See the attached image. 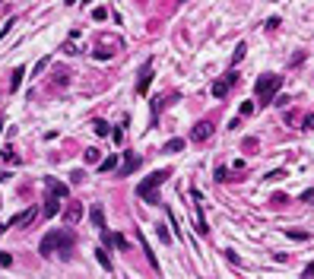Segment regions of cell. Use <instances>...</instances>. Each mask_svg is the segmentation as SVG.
Returning a JSON list of instances; mask_svg holds the SVG:
<instances>
[{
    "mask_svg": "<svg viewBox=\"0 0 314 279\" xmlns=\"http://www.w3.org/2000/svg\"><path fill=\"white\" fill-rule=\"evenodd\" d=\"M45 187H48V197H45V216L51 219V216H57V213H60V200L67 197V184H60L57 178H48V181H45Z\"/></svg>",
    "mask_w": 314,
    "mask_h": 279,
    "instance_id": "1",
    "label": "cell"
},
{
    "mask_svg": "<svg viewBox=\"0 0 314 279\" xmlns=\"http://www.w3.org/2000/svg\"><path fill=\"white\" fill-rule=\"evenodd\" d=\"M168 178H171V171H168V168L153 171L146 181H140V184H137V197H143V200H150V203H156V197H153V194H156V187H162Z\"/></svg>",
    "mask_w": 314,
    "mask_h": 279,
    "instance_id": "2",
    "label": "cell"
},
{
    "mask_svg": "<svg viewBox=\"0 0 314 279\" xmlns=\"http://www.w3.org/2000/svg\"><path fill=\"white\" fill-rule=\"evenodd\" d=\"M279 86H283V76H276V73H267V76H260L257 86H254V92H257V99L270 105L276 99V92H279Z\"/></svg>",
    "mask_w": 314,
    "mask_h": 279,
    "instance_id": "3",
    "label": "cell"
},
{
    "mask_svg": "<svg viewBox=\"0 0 314 279\" xmlns=\"http://www.w3.org/2000/svg\"><path fill=\"white\" fill-rule=\"evenodd\" d=\"M73 244H76V238H73V232H57V244H54V251L60 257H70V251H73Z\"/></svg>",
    "mask_w": 314,
    "mask_h": 279,
    "instance_id": "4",
    "label": "cell"
},
{
    "mask_svg": "<svg viewBox=\"0 0 314 279\" xmlns=\"http://www.w3.org/2000/svg\"><path fill=\"white\" fill-rule=\"evenodd\" d=\"M235 83H238V73H225L222 80H216V83H213V95H216V99H222V95H229V89H232Z\"/></svg>",
    "mask_w": 314,
    "mask_h": 279,
    "instance_id": "5",
    "label": "cell"
},
{
    "mask_svg": "<svg viewBox=\"0 0 314 279\" xmlns=\"http://www.w3.org/2000/svg\"><path fill=\"white\" fill-rule=\"evenodd\" d=\"M209 134H213V124H209V121H200V124L190 130V140H194V143H203Z\"/></svg>",
    "mask_w": 314,
    "mask_h": 279,
    "instance_id": "6",
    "label": "cell"
},
{
    "mask_svg": "<svg viewBox=\"0 0 314 279\" xmlns=\"http://www.w3.org/2000/svg\"><path fill=\"white\" fill-rule=\"evenodd\" d=\"M137 168H140V155L127 152V155H124V165H121V171H118V174H121V178H127V174H134Z\"/></svg>",
    "mask_w": 314,
    "mask_h": 279,
    "instance_id": "7",
    "label": "cell"
},
{
    "mask_svg": "<svg viewBox=\"0 0 314 279\" xmlns=\"http://www.w3.org/2000/svg\"><path fill=\"white\" fill-rule=\"evenodd\" d=\"M150 83H153V64H146V67H143V73H140L137 92H140V95H146V92H150Z\"/></svg>",
    "mask_w": 314,
    "mask_h": 279,
    "instance_id": "8",
    "label": "cell"
},
{
    "mask_svg": "<svg viewBox=\"0 0 314 279\" xmlns=\"http://www.w3.org/2000/svg\"><path fill=\"white\" fill-rule=\"evenodd\" d=\"M35 219V209H25V213H19V216H13L10 222L3 225V229H19V225H25V222H32Z\"/></svg>",
    "mask_w": 314,
    "mask_h": 279,
    "instance_id": "9",
    "label": "cell"
},
{
    "mask_svg": "<svg viewBox=\"0 0 314 279\" xmlns=\"http://www.w3.org/2000/svg\"><path fill=\"white\" fill-rule=\"evenodd\" d=\"M80 216H83V206H80V203H70V206L64 209V222H67V225H76V222H80Z\"/></svg>",
    "mask_w": 314,
    "mask_h": 279,
    "instance_id": "10",
    "label": "cell"
},
{
    "mask_svg": "<svg viewBox=\"0 0 314 279\" xmlns=\"http://www.w3.org/2000/svg\"><path fill=\"white\" fill-rule=\"evenodd\" d=\"M54 244H57V232H48L45 235V238H41V254H45V257H51V254H54Z\"/></svg>",
    "mask_w": 314,
    "mask_h": 279,
    "instance_id": "11",
    "label": "cell"
},
{
    "mask_svg": "<svg viewBox=\"0 0 314 279\" xmlns=\"http://www.w3.org/2000/svg\"><path fill=\"white\" fill-rule=\"evenodd\" d=\"M115 168H118V152H111L108 159L99 162V171H102V174H108V171H115Z\"/></svg>",
    "mask_w": 314,
    "mask_h": 279,
    "instance_id": "12",
    "label": "cell"
},
{
    "mask_svg": "<svg viewBox=\"0 0 314 279\" xmlns=\"http://www.w3.org/2000/svg\"><path fill=\"white\" fill-rule=\"evenodd\" d=\"M89 219H92L95 229H105V213H102V206H92V209H89Z\"/></svg>",
    "mask_w": 314,
    "mask_h": 279,
    "instance_id": "13",
    "label": "cell"
},
{
    "mask_svg": "<svg viewBox=\"0 0 314 279\" xmlns=\"http://www.w3.org/2000/svg\"><path fill=\"white\" fill-rule=\"evenodd\" d=\"M137 241H140V244H143V254H146V260H150V264H153V267H159V260H156V254H153V251H150V244H146V238H143V235H140V232H137Z\"/></svg>",
    "mask_w": 314,
    "mask_h": 279,
    "instance_id": "14",
    "label": "cell"
},
{
    "mask_svg": "<svg viewBox=\"0 0 314 279\" xmlns=\"http://www.w3.org/2000/svg\"><path fill=\"white\" fill-rule=\"evenodd\" d=\"M22 76H25V70H22V67H16V70H13V76H10V92H16V89H19Z\"/></svg>",
    "mask_w": 314,
    "mask_h": 279,
    "instance_id": "15",
    "label": "cell"
},
{
    "mask_svg": "<svg viewBox=\"0 0 314 279\" xmlns=\"http://www.w3.org/2000/svg\"><path fill=\"white\" fill-rule=\"evenodd\" d=\"M178 149H184V140H168L162 146V152H178Z\"/></svg>",
    "mask_w": 314,
    "mask_h": 279,
    "instance_id": "16",
    "label": "cell"
},
{
    "mask_svg": "<svg viewBox=\"0 0 314 279\" xmlns=\"http://www.w3.org/2000/svg\"><path fill=\"white\" fill-rule=\"evenodd\" d=\"M83 159L89 162V165H99V162H102V152H99V149H86V152H83Z\"/></svg>",
    "mask_w": 314,
    "mask_h": 279,
    "instance_id": "17",
    "label": "cell"
},
{
    "mask_svg": "<svg viewBox=\"0 0 314 279\" xmlns=\"http://www.w3.org/2000/svg\"><path fill=\"white\" fill-rule=\"evenodd\" d=\"M95 260H99V264H102L105 270H111V257L105 254V248H99V251H95Z\"/></svg>",
    "mask_w": 314,
    "mask_h": 279,
    "instance_id": "18",
    "label": "cell"
},
{
    "mask_svg": "<svg viewBox=\"0 0 314 279\" xmlns=\"http://www.w3.org/2000/svg\"><path fill=\"white\" fill-rule=\"evenodd\" d=\"M92 130H95L99 137H108V124H105V121H95V124H92Z\"/></svg>",
    "mask_w": 314,
    "mask_h": 279,
    "instance_id": "19",
    "label": "cell"
},
{
    "mask_svg": "<svg viewBox=\"0 0 314 279\" xmlns=\"http://www.w3.org/2000/svg\"><path fill=\"white\" fill-rule=\"evenodd\" d=\"M289 238H295V241H308L311 235H308V232H299V229H289Z\"/></svg>",
    "mask_w": 314,
    "mask_h": 279,
    "instance_id": "20",
    "label": "cell"
},
{
    "mask_svg": "<svg viewBox=\"0 0 314 279\" xmlns=\"http://www.w3.org/2000/svg\"><path fill=\"white\" fill-rule=\"evenodd\" d=\"M92 19H108V10H105V6H95V10H92Z\"/></svg>",
    "mask_w": 314,
    "mask_h": 279,
    "instance_id": "21",
    "label": "cell"
},
{
    "mask_svg": "<svg viewBox=\"0 0 314 279\" xmlns=\"http://www.w3.org/2000/svg\"><path fill=\"white\" fill-rule=\"evenodd\" d=\"M156 235L162 238V244H168V241H171V235H168V229H165V225H159V229H156Z\"/></svg>",
    "mask_w": 314,
    "mask_h": 279,
    "instance_id": "22",
    "label": "cell"
},
{
    "mask_svg": "<svg viewBox=\"0 0 314 279\" xmlns=\"http://www.w3.org/2000/svg\"><path fill=\"white\" fill-rule=\"evenodd\" d=\"M111 241H115V248H127V238H124V235H111Z\"/></svg>",
    "mask_w": 314,
    "mask_h": 279,
    "instance_id": "23",
    "label": "cell"
},
{
    "mask_svg": "<svg viewBox=\"0 0 314 279\" xmlns=\"http://www.w3.org/2000/svg\"><path fill=\"white\" fill-rule=\"evenodd\" d=\"M102 244H105V248H111V244H115V241H111V232H108V229H102Z\"/></svg>",
    "mask_w": 314,
    "mask_h": 279,
    "instance_id": "24",
    "label": "cell"
},
{
    "mask_svg": "<svg viewBox=\"0 0 314 279\" xmlns=\"http://www.w3.org/2000/svg\"><path fill=\"white\" fill-rule=\"evenodd\" d=\"M244 51H248V48H244V45H238V51H235V54H232V60H235V64H238V60L244 57Z\"/></svg>",
    "mask_w": 314,
    "mask_h": 279,
    "instance_id": "25",
    "label": "cell"
},
{
    "mask_svg": "<svg viewBox=\"0 0 314 279\" xmlns=\"http://www.w3.org/2000/svg\"><path fill=\"white\" fill-rule=\"evenodd\" d=\"M45 67H48V57H41L38 64H35V70H32V73H41V70H45Z\"/></svg>",
    "mask_w": 314,
    "mask_h": 279,
    "instance_id": "26",
    "label": "cell"
},
{
    "mask_svg": "<svg viewBox=\"0 0 314 279\" xmlns=\"http://www.w3.org/2000/svg\"><path fill=\"white\" fill-rule=\"evenodd\" d=\"M0 267H13V257L10 254H0Z\"/></svg>",
    "mask_w": 314,
    "mask_h": 279,
    "instance_id": "27",
    "label": "cell"
},
{
    "mask_svg": "<svg viewBox=\"0 0 314 279\" xmlns=\"http://www.w3.org/2000/svg\"><path fill=\"white\" fill-rule=\"evenodd\" d=\"M3 232H6V229H3V225H0V235H3Z\"/></svg>",
    "mask_w": 314,
    "mask_h": 279,
    "instance_id": "28",
    "label": "cell"
}]
</instances>
